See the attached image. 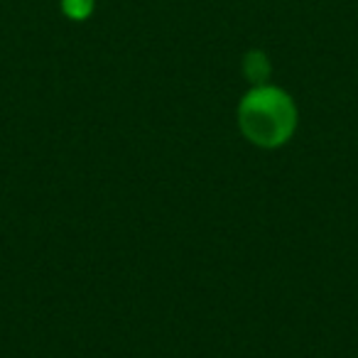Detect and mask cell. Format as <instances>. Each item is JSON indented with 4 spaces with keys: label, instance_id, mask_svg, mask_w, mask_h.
I'll list each match as a JSON object with an SVG mask.
<instances>
[{
    "label": "cell",
    "instance_id": "6da1fadb",
    "mask_svg": "<svg viewBox=\"0 0 358 358\" xmlns=\"http://www.w3.org/2000/svg\"><path fill=\"white\" fill-rule=\"evenodd\" d=\"M238 125L258 148H280L297 128V106L278 86H253L238 106Z\"/></svg>",
    "mask_w": 358,
    "mask_h": 358
},
{
    "label": "cell",
    "instance_id": "3957f363",
    "mask_svg": "<svg viewBox=\"0 0 358 358\" xmlns=\"http://www.w3.org/2000/svg\"><path fill=\"white\" fill-rule=\"evenodd\" d=\"M62 10L69 20H86L94 13V0H62Z\"/></svg>",
    "mask_w": 358,
    "mask_h": 358
},
{
    "label": "cell",
    "instance_id": "7a4b0ae2",
    "mask_svg": "<svg viewBox=\"0 0 358 358\" xmlns=\"http://www.w3.org/2000/svg\"><path fill=\"white\" fill-rule=\"evenodd\" d=\"M243 74L253 86H265V81L270 79V62L268 55L260 50H250L243 59Z\"/></svg>",
    "mask_w": 358,
    "mask_h": 358
}]
</instances>
